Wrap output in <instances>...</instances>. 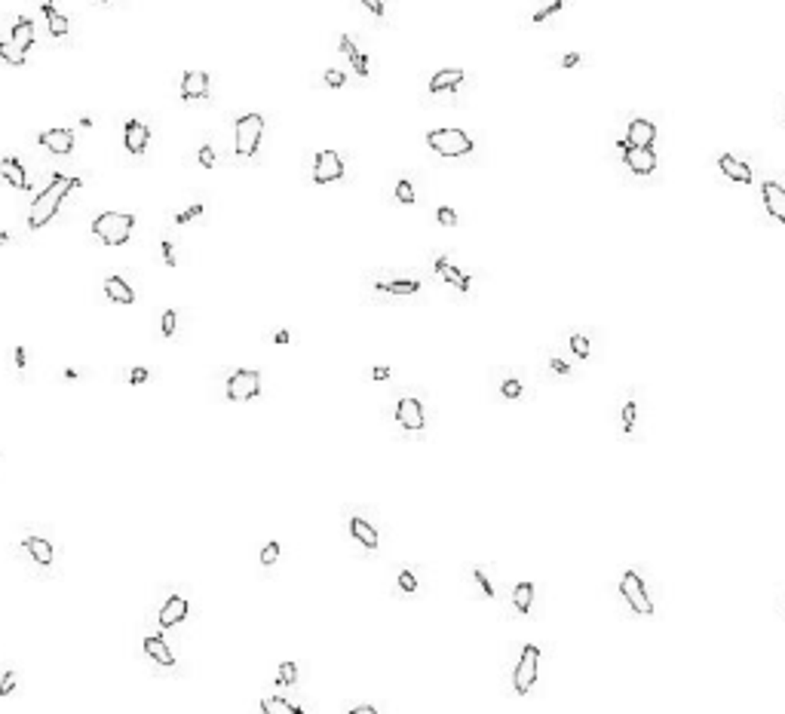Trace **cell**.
I'll list each match as a JSON object with an SVG mask.
<instances>
[{"label":"cell","mask_w":785,"mask_h":714,"mask_svg":"<svg viewBox=\"0 0 785 714\" xmlns=\"http://www.w3.org/2000/svg\"><path fill=\"white\" fill-rule=\"evenodd\" d=\"M163 261H166V267H175V248L169 239H163Z\"/></svg>","instance_id":"cell-47"},{"label":"cell","mask_w":785,"mask_h":714,"mask_svg":"<svg viewBox=\"0 0 785 714\" xmlns=\"http://www.w3.org/2000/svg\"><path fill=\"white\" fill-rule=\"evenodd\" d=\"M500 393H503L506 398H519V396H522V380H503Z\"/></svg>","instance_id":"cell-40"},{"label":"cell","mask_w":785,"mask_h":714,"mask_svg":"<svg viewBox=\"0 0 785 714\" xmlns=\"http://www.w3.org/2000/svg\"><path fill=\"white\" fill-rule=\"evenodd\" d=\"M16 690V672H6L4 681H0V696H9Z\"/></svg>","instance_id":"cell-45"},{"label":"cell","mask_w":785,"mask_h":714,"mask_svg":"<svg viewBox=\"0 0 785 714\" xmlns=\"http://www.w3.org/2000/svg\"><path fill=\"white\" fill-rule=\"evenodd\" d=\"M374 285L381 292H390V294H414V292L420 289L418 280H381V282H374Z\"/></svg>","instance_id":"cell-30"},{"label":"cell","mask_w":785,"mask_h":714,"mask_svg":"<svg viewBox=\"0 0 785 714\" xmlns=\"http://www.w3.org/2000/svg\"><path fill=\"white\" fill-rule=\"evenodd\" d=\"M181 98L184 101H202L209 98V77L202 71H188L181 77Z\"/></svg>","instance_id":"cell-14"},{"label":"cell","mask_w":785,"mask_h":714,"mask_svg":"<svg viewBox=\"0 0 785 714\" xmlns=\"http://www.w3.org/2000/svg\"><path fill=\"white\" fill-rule=\"evenodd\" d=\"M340 52L350 59V64L356 68L359 77H368V59H365V52H359V46L353 43V37H347V34L340 37Z\"/></svg>","instance_id":"cell-25"},{"label":"cell","mask_w":785,"mask_h":714,"mask_svg":"<svg viewBox=\"0 0 785 714\" xmlns=\"http://www.w3.org/2000/svg\"><path fill=\"white\" fill-rule=\"evenodd\" d=\"M261 135H264V117L261 114H243L236 120V129H234V147H236V156H255L258 144H261Z\"/></svg>","instance_id":"cell-3"},{"label":"cell","mask_w":785,"mask_h":714,"mask_svg":"<svg viewBox=\"0 0 785 714\" xmlns=\"http://www.w3.org/2000/svg\"><path fill=\"white\" fill-rule=\"evenodd\" d=\"M653 138H657V126L651 120H632L629 129H626V142L635 147H653Z\"/></svg>","instance_id":"cell-16"},{"label":"cell","mask_w":785,"mask_h":714,"mask_svg":"<svg viewBox=\"0 0 785 714\" xmlns=\"http://www.w3.org/2000/svg\"><path fill=\"white\" fill-rule=\"evenodd\" d=\"M344 178V160L335 151H319L313 160V181L316 184H331Z\"/></svg>","instance_id":"cell-8"},{"label":"cell","mask_w":785,"mask_h":714,"mask_svg":"<svg viewBox=\"0 0 785 714\" xmlns=\"http://www.w3.org/2000/svg\"><path fill=\"white\" fill-rule=\"evenodd\" d=\"M436 273H439V276H442V280H445V282L457 285L460 292H469V282H473V280H469L466 273H460L457 267L448 261V258H439V261H436Z\"/></svg>","instance_id":"cell-24"},{"label":"cell","mask_w":785,"mask_h":714,"mask_svg":"<svg viewBox=\"0 0 785 714\" xmlns=\"http://www.w3.org/2000/svg\"><path fill=\"white\" fill-rule=\"evenodd\" d=\"M276 558H280V543H267L261 549V564L270 568V564H276Z\"/></svg>","instance_id":"cell-36"},{"label":"cell","mask_w":785,"mask_h":714,"mask_svg":"<svg viewBox=\"0 0 785 714\" xmlns=\"http://www.w3.org/2000/svg\"><path fill=\"white\" fill-rule=\"evenodd\" d=\"M372 377H374V380H386V377H390V368H374Z\"/></svg>","instance_id":"cell-53"},{"label":"cell","mask_w":785,"mask_h":714,"mask_svg":"<svg viewBox=\"0 0 785 714\" xmlns=\"http://www.w3.org/2000/svg\"><path fill=\"white\" fill-rule=\"evenodd\" d=\"M144 653L151 656L156 665H175V653L169 650V644H166L163 638H156V635L144 638Z\"/></svg>","instance_id":"cell-23"},{"label":"cell","mask_w":785,"mask_h":714,"mask_svg":"<svg viewBox=\"0 0 785 714\" xmlns=\"http://www.w3.org/2000/svg\"><path fill=\"white\" fill-rule=\"evenodd\" d=\"M620 147H623L626 166H629L635 175H651L653 169H657V154H653L651 147H635L629 142H620Z\"/></svg>","instance_id":"cell-10"},{"label":"cell","mask_w":785,"mask_h":714,"mask_svg":"<svg viewBox=\"0 0 785 714\" xmlns=\"http://www.w3.org/2000/svg\"><path fill=\"white\" fill-rule=\"evenodd\" d=\"M571 350H574L580 359H589V340H586V335L574 331V335H571Z\"/></svg>","instance_id":"cell-33"},{"label":"cell","mask_w":785,"mask_h":714,"mask_svg":"<svg viewBox=\"0 0 785 714\" xmlns=\"http://www.w3.org/2000/svg\"><path fill=\"white\" fill-rule=\"evenodd\" d=\"M37 142H40L50 154H71L74 151V129H50V132H40L37 135Z\"/></svg>","instance_id":"cell-12"},{"label":"cell","mask_w":785,"mask_h":714,"mask_svg":"<svg viewBox=\"0 0 785 714\" xmlns=\"http://www.w3.org/2000/svg\"><path fill=\"white\" fill-rule=\"evenodd\" d=\"M273 340H276V344H289V340H292V335H289V331H276V335H273Z\"/></svg>","instance_id":"cell-54"},{"label":"cell","mask_w":785,"mask_h":714,"mask_svg":"<svg viewBox=\"0 0 785 714\" xmlns=\"http://www.w3.org/2000/svg\"><path fill=\"white\" fill-rule=\"evenodd\" d=\"M0 59H4L6 64H25V59H28V50L25 46H18L16 40H0Z\"/></svg>","instance_id":"cell-29"},{"label":"cell","mask_w":785,"mask_h":714,"mask_svg":"<svg viewBox=\"0 0 785 714\" xmlns=\"http://www.w3.org/2000/svg\"><path fill=\"white\" fill-rule=\"evenodd\" d=\"M132 227H135V215H129V212H101L92 221V234L105 246H123L132 236Z\"/></svg>","instance_id":"cell-2"},{"label":"cell","mask_w":785,"mask_h":714,"mask_svg":"<svg viewBox=\"0 0 785 714\" xmlns=\"http://www.w3.org/2000/svg\"><path fill=\"white\" fill-rule=\"evenodd\" d=\"M276 681H280V684H294V681H298V665H294V662H282Z\"/></svg>","instance_id":"cell-34"},{"label":"cell","mask_w":785,"mask_h":714,"mask_svg":"<svg viewBox=\"0 0 785 714\" xmlns=\"http://www.w3.org/2000/svg\"><path fill=\"white\" fill-rule=\"evenodd\" d=\"M261 711H267V714H301L298 706H292V702H285V699H280V696L264 699V702H261Z\"/></svg>","instance_id":"cell-31"},{"label":"cell","mask_w":785,"mask_h":714,"mask_svg":"<svg viewBox=\"0 0 785 714\" xmlns=\"http://www.w3.org/2000/svg\"><path fill=\"white\" fill-rule=\"evenodd\" d=\"M561 6H565V0H556V4H549V6H543V9H540V13H534V16H531V22H546V18H549L552 13H558V9H561Z\"/></svg>","instance_id":"cell-37"},{"label":"cell","mask_w":785,"mask_h":714,"mask_svg":"<svg viewBox=\"0 0 785 714\" xmlns=\"http://www.w3.org/2000/svg\"><path fill=\"white\" fill-rule=\"evenodd\" d=\"M350 534H353V540H356V543H362L368 552L377 549V543H381V536H377V531L365 522V518H350Z\"/></svg>","instance_id":"cell-19"},{"label":"cell","mask_w":785,"mask_h":714,"mask_svg":"<svg viewBox=\"0 0 785 714\" xmlns=\"http://www.w3.org/2000/svg\"><path fill=\"white\" fill-rule=\"evenodd\" d=\"M25 552L40 564V568H50L52 564V543L43 540V536H25Z\"/></svg>","instance_id":"cell-21"},{"label":"cell","mask_w":785,"mask_h":714,"mask_svg":"<svg viewBox=\"0 0 785 714\" xmlns=\"http://www.w3.org/2000/svg\"><path fill=\"white\" fill-rule=\"evenodd\" d=\"M184 619H188V601H184L181 595H172V598L160 607V626H163V628H172V626L184 623Z\"/></svg>","instance_id":"cell-17"},{"label":"cell","mask_w":785,"mask_h":714,"mask_svg":"<svg viewBox=\"0 0 785 714\" xmlns=\"http://www.w3.org/2000/svg\"><path fill=\"white\" fill-rule=\"evenodd\" d=\"M101 4H105V0H101Z\"/></svg>","instance_id":"cell-57"},{"label":"cell","mask_w":785,"mask_h":714,"mask_svg":"<svg viewBox=\"0 0 785 714\" xmlns=\"http://www.w3.org/2000/svg\"><path fill=\"white\" fill-rule=\"evenodd\" d=\"M718 169H721L727 178L736 181V184H752V166L743 163V160H736L733 154H721V156H718Z\"/></svg>","instance_id":"cell-15"},{"label":"cell","mask_w":785,"mask_h":714,"mask_svg":"<svg viewBox=\"0 0 785 714\" xmlns=\"http://www.w3.org/2000/svg\"><path fill=\"white\" fill-rule=\"evenodd\" d=\"M460 83H464V71H460V68H445V71L432 74L430 92H454Z\"/></svg>","instance_id":"cell-22"},{"label":"cell","mask_w":785,"mask_h":714,"mask_svg":"<svg viewBox=\"0 0 785 714\" xmlns=\"http://www.w3.org/2000/svg\"><path fill=\"white\" fill-rule=\"evenodd\" d=\"M40 9H43V16H46V22H50V34H52V37H64V34L71 31L68 16H62L59 9L50 4V0H46V4H40Z\"/></svg>","instance_id":"cell-26"},{"label":"cell","mask_w":785,"mask_h":714,"mask_svg":"<svg viewBox=\"0 0 785 714\" xmlns=\"http://www.w3.org/2000/svg\"><path fill=\"white\" fill-rule=\"evenodd\" d=\"M224 389H227L230 402H248V398L261 396V374L252 371V368H239V371L230 374Z\"/></svg>","instance_id":"cell-6"},{"label":"cell","mask_w":785,"mask_h":714,"mask_svg":"<svg viewBox=\"0 0 785 714\" xmlns=\"http://www.w3.org/2000/svg\"><path fill=\"white\" fill-rule=\"evenodd\" d=\"M147 142H151V129H147L142 120H129L123 126V144L132 156H142L147 151Z\"/></svg>","instance_id":"cell-11"},{"label":"cell","mask_w":785,"mask_h":714,"mask_svg":"<svg viewBox=\"0 0 785 714\" xmlns=\"http://www.w3.org/2000/svg\"><path fill=\"white\" fill-rule=\"evenodd\" d=\"M427 144L436 151L439 156H466L473 154V138H469L464 129H432L427 135Z\"/></svg>","instance_id":"cell-4"},{"label":"cell","mask_w":785,"mask_h":714,"mask_svg":"<svg viewBox=\"0 0 785 714\" xmlns=\"http://www.w3.org/2000/svg\"><path fill=\"white\" fill-rule=\"evenodd\" d=\"M0 178H6L16 190H28V188H31V184H28V175H25V166L18 163L16 156H4V160H0Z\"/></svg>","instance_id":"cell-18"},{"label":"cell","mask_w":785,"mask_h":714,"mask_svg":"<svg viewBox=\"0 0 785 714\" xmlns=\"http://www.w3.org/2000/svg\"><path fill=\"white\" fill-rule=\"evenodd\" d=\"M175 326H178V316H175V310H166L163 319H160V331L163 338H172L175 335Z\"/></svg>","instance_id":"cell-35"},{"label":"cell","mask_w":785,"mask_h":714,"mask_svg":"<svg viewBox=\"0 0 785 714\" xmlns=\"http://www.w3.org/2000/svg\"><path fill=\"white\" fill-rule=\"evenodd\" d=\"M353 714H377V708L374 706H356Z\"/></svg>","instance_id":"cell-55"},{"label":"cell","mask_w":785,"mask_h":714,"mask_svg":"<svg viewBox=\"0 0 785 714\" xmlns=\"http://www.w3.org/2000/svg\"><path fill=\"white\" fill-rule=\"evenodd\" d=\"M623 430H626V432L635 430V402H626V405H623Z\"/></svg>","instance_id":"cell-39"},{"label":"cell","mask_w":785,"mask_h":714,"mask_svg":"<svg viewBox=\"0 0 785 714\" xmlns=\"http://www.w3.org/2000/svg\"><path fill=\"white\" fill-rule=\"evenodd\" d=\"M473 577H476V582H479V586H482L485 598H494V586H491V580H488V573L476 568V570H473Z\"/></svg>","instance_id":"cell-38"},{"label":"cell","mask_w":785,"mask_h":714,"mask_svg":"<svg viewBox=\"0 0 785 714\" xmlns=\"http://www.w3.org/2000/svg\"><path fill=\"white\" fill-rule=\"evenodd\" d=\"M512 604L519 614H528L534 607V582H519V586L512 589Z\"/></svg>","instance_id":"cell-28"},{"label":"cell","mask_w":785,"mask_h":714,"mask_svg":"<svg viewBox=\"0 0 785 714\" xmlns=\"http://www.w3.org/2000/svg\"><path fill=\"white\" fill-rule=\"evenodd\" d=\"M105 294L114 304H132L135 301V292H132V285H129L123 276H108L105 280Z\"/></svg>","instance_id":"cell-20"},{"label":"cell","mask_w":785,"mask_h":714,"mask_svg":"<svg viewBox=\"0 0 785 714\" xmlns=\"http://www.w3.org/2000/svg\"><path fill=\"white\" fill-rule=\"evenodd\" d=\"M200 215H202V206H190L188 212H178V215H175V224H188V221L200 218Z\"/></svg>","instance_id":"cell-43"},{"label":"cell","mask_w":785,"mask_h":714,"mask_svg":"<svg viewBox=\"0 0 785 714\" xmlns=\"http://www.w3.org/2000/svg\"><path fill=\"white\" fill-rule=\"evenodd\" d=\"M197 156H200V166H206V169H212V166H215V151H212L209 144H202Z\"/></svg>","instance_id":"cell-44"},{"label":"cell","mask_w":785,"mask_h":714,"mask_svg":"<svg viewBox=\"0 0 785 714\" xmlns=\"http://www.w3.org/2000/svg\"><path fill=\"white\" fill-rule=\"evenodd\" d=\"M577 64H580V55H577V52H568L565 59H561V68H577Z\"/></svg>","instance_id":"cell-51"},{"label":"cell","mask_w":785,"mask_h":714,"mask_svg":"<svg viewBox=\"0 0 785 714\" xmlns=\"http://www.w3.org/2000/svg\"><path fill=\"white\" fill-rule=\"evenodd\" d=\"M620 592H623L626 604H629L635 614H641V616H651V614H653V601H651V595H648V589H644V580H641L635 570H626V573H623Z\"/></svg>","instance_id":"cell-5"},{"label":"cell","mask_w":785,"mask_h":714,"mask_svg":"<svg viewBox=\"0 0 785 714\" xmlns=\"http://www.w3.org/2000/svg\"><path fill=\"white\" fill-rule=\"evenodd\" d=\"M144 380H147V368L138 365V368L129 371V384H144Z\"/></svg>","instance_id":"cell-48"},{"label":"cell","mask_w":785,"mask_h":714,"mask_svg":"<svg viewBox=\"0 0 785 714\" xmlns=\"http://www.w3.org/2000/svg\"><path fill=\"white\" fill-rule=\"evenodd\" d=\"M9 40H16L18 46H25V50H31V46H34V22H31V18L18 16L16 25H13V37H9Z\"/></svg>","instance_id":"cell-27"},{"label":"cell","mask_w":785,"mask_h":714,"mask_svg":"<svg viewBox=\"0 0 785 714\" xmlns=\"http://www.w3.org/2000/svg\"><path fill=\"white\" fill-rule=\"evenodd\" d=\"M537 665H540V650L534 644H528L519 656V665H515V674H512V687L519 696H528V690L534 687L537 681Z\"/></svg>","instance_id":"cell-7"},{"label":"cell","mask_w":785,"mask_h":714,"mask_svg":"<svg viewBox=\"0 0 785 714\" xmlns=\"http://www.w3.org/2000/svg\"><path fill=\"white\" fill-rule=\"evenodd\" d=\"M399 589H405V592L418 589V577H414V570H402L399 573Z\"/></svg>","instance_id":"cell-41"},{"label":"cell","mask_w":785,"mask_h":714,"mask_svg":"<svg viewBox=\"0 0 785 714\" xmlns=\"http://www.w3.org/2000/svg\"><path fill=\"white\" fill-rule=\"evenodd\" d=\"M326 83H328V86H335V89H338V86H344V83H347V77H344L340 71L328 68V71H326Z\"/></svg>","instance_id":"cell-46"},{"label":"cell","mask_w":785,"mask_h":714,"mask_svg":"<svg viewBox=\"0 0 785 714\" xmlns=\"http://www.w3.org/2000/svg\"><path fill=\"white\" fill-rule=\"evenodd\" d=\"M396 200L405 202V206H411V202H414V188H411L408 178H402L399 184H396Z\"/></svg>","instance_id":"cell-32"},{"label":"cell","mask_w":785,"mask_h":714,"mask_svg":"<svg viewBox=\"0 0 785 714\" xmlns=\"http://www.w3.org/2000/svg\"><path fill=\"white\" fill-rule=\"evenodd\" d=\"M362 4H365L368 9H372L374 16H384V0H362Z\"/></svg>","instance_id":"cell-50"},{"label":"cell","mask_w":785,"mask_h":714,"mask_svg":"<svg viewBox=\"0 0 785 714\" xmlns=\"http://www.w3.org/2000/svg\"><path fill=\"white\" fill-rule=\"evenodd\" d=\"M16 368L25 371V347H16Z\"/></svg>","instance_id":"cell-52"},{"label":"cell","mask_w":785,"mask_h":714,"mask_svg":"<svg viewBox=\"0 0 785 714\" xmlns=\"http://www.w3.org/2000/svg\"><path fill=\"white\" fill-rule=\"evenodd\" d=\"M80 184H83V181L74 178V175H52V178H50V188H46L40 197L31 202V209H28V227H31V230H40L43 224H50L52 215H55V212H59V206H62V200L68 197L74 188H80Z\"/></svg>","instance_id":"cell-1"},{"label":"cell","mask_w":785,"mask_h":714,"mask_svg":"<svg viewBox=\"0 0 785 714\" xmlns=\"http://www.w3.org/2000/svg\"><path fill=\"white\" fill-rule=\"evenodd\" d=\"M436 218H439V224H445V227H454V224H457L454 209H448V206H442V209L436 212Z\"/></svg>","instance_id":"cell-42"},{"label":"cell","mask_w":785,"mask_h":714,"mask_svg":"<svg viewBox=\"0 0 785 714\" xmlns=\"http://www.w3.org/2000/svg\"><path fill=\"white\" fill-rule=\"evenodd\" d=\"M761 197H764V206H767V212L773 218L779 221V224H785V188L777 181H764L761 184Z\"/></svg>","instance_id":"cell-13"},{"label":"cell","mask_w":785,"mask_h":714,"mask_svg":"<svg viewBox=\"0 0 785 714\" xmlns=\"http://www.w3.org/2000/svg\"><path fill=\"white\" fill-rule=\"evenodd\" d=\"M549 365H552V368H556V371H558V374H571V365H568V362H561V359H556V356H552V359H549Z\"/></svg>","instance_id":"cell-49"},{"label":"cell","mask_w":785,"mask_h":714,"mask_svg":"<svg viewBox=\"0 0 785 714\" xmlns=\"http://www.w3.org/2000/svg\"><path fill=\"white\" fill-rule=\"evenodd\" d=\"M396 420H399L402 430L418 432V430L427 426V414H423V405L418 402V398L405 396V398H399V405H396Z\"/></svg>","instance_id":"cell-9"},{"label":"cell","mask_w":785,"mask_h":714,"mask_svg":"<svg viewBox=\"0 0 785 714\" xmlns=\"http://www.w3.org/2000/svg\"><path fill=\"white\" fill-rule=\"evenodd\" d=\"M6 243H9V236H6V234H0V246H6Z\"/></svg>","instance_id":"cell-56"}]
</instances>
